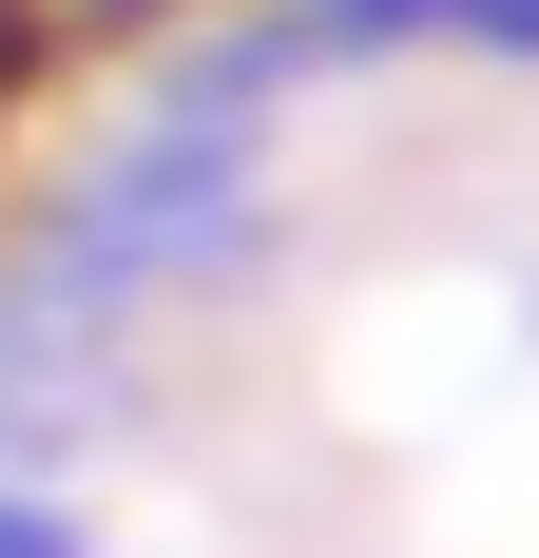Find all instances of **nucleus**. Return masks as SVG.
I'll use <instances>...</instances> for the list:
<instances>
[{"mask_svg":"<svg viewBox=\"0 0 539 558\" xmlns=\"http://www.w3.org/2000/svg\"><path fill=\"white\" fill-rule=\"evenodd\" d=\"M251 193H270V155H251V77H213V97H173L155 135H135V155L58 213V270L97 289V308H116V289H173V270H213L231 231H251Z\"/></svg>","mask_w":539,"mask_h":558,"instance_id":"obj_1","label":"nucleus"}]
</instances>
